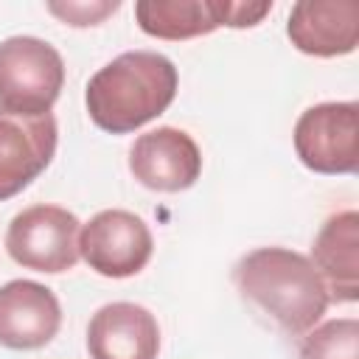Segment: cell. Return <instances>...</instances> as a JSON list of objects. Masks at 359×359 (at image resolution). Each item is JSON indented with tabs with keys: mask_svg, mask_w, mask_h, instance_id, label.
I'll return each mask as SVG.
<instances>
[{
	"mask_svg": "<svg viewBox=\"0 0 359 359\" xmlns=\"http://www.w3.org/2000/svg\"><path fill=\"white\" fill-rule=\"evenodd\" d=\"M177 67L157 50H126L98 67L84 93L90 121L109 132L126 135L163 115L177 95Z\"/></svg>",
	"mask_w": 359,
	"mask_h": 359,
	"instance_id": "cell-1",
	"label": "cell"
},
{
	"mask_svg": "<svg viewBox=\"0 0 359 359\" xmlns=\"http://www.w3.org/2000/svg\"><path fill=\"white\" fill-rule=\"evenodd\" d=\"M233 280L241 297L269 314L289 337L311 331L331 303L314 264L286 247H258L241 255Z\"/></svg>",
	"mask_w": 359,
	"mask_h": 359,
	"instance_id": "cell-2",
	"label": "cell"
},
{
	"mask_svg": "<svg viewBox=\"0 0 359 359\" xmlns=\"http://www.w3.org/2000/svg\"><path fill=\"white\" fill-rule=\"evenodd\" d=\"M65 87L62 53L39 36H8L0 42V109L45 115Z\"/></svg>",
	"mask_w": 359,
	"mask_h": 359,
	"instance_id": "cell-3",
	"label": "cell"
},
{
	"mask_svg": "<svg viewBox=\"0 0 359 359\" xmlns=\"http://www.w3.org/2000/svg\"><path fill=\"white\" fill-rule=\"evenodd\" d=\"M81 222L62 205H31L20 210L6 230L8 255L34 272L59 275L79 261Z\"/></svg>",
	"mask_w": 359,
	"mask_h": 359,
	"instance_id": "cell-4",
	"label": "cell"
},
{
	"mask_svg": "<svg viewBox=\"0 0 359 359\" xmlns=\"http://www.w3.org/2000/svg\"><path fill=\"white\" fill-rule=\"evenodd\" d=\"M294 151L317 174H353L359 168V104L325 101L300 112Z\"/></svg>",
	"mask_w": 359,
	"mask_h": 359,
	"instance_id": "cell-5",
	"label": "cell"
},
{
	"mask_svg": "<svg viewBox=\"0 0 359 359\" xmlns=\"http://www.w3.org/2000/svg\"><path fill=\"white\" fill-rule=\"evenodd\" d=\"M151 250V230L132 210H101L79 230V255L104 278L137 275L149 264Z\"/></svg>",
	"mask_w": 359,
	"mask_h": 359,
	"instance_id": "cell-6",
	"label": "cell"
},
{
	"mask_svg": "<svg viewBox=\"0 0 359 359\" xmlns=\"http://www.w3.org/2000/svg\"><path fill=\"white\" fill-rule=\"evenodd\" d=\"M56 118L0 109V202L28 188L56 154Z\"/></svg>",
	"mask_w": 359,
	"mask_h": 359,
	"instance_id": "cell-7",
	"label": "cell"
},
{
	"mask_svg": "<svg viewBox=\"0 0 359 359\" xmlns=\"http://www.w3.org/2000/svg\"><path fill=\"white\" fill-rule=\"evenodd\" d=\"M132 177L163 194L191 188L202 174V154L196 140L177 126H157L135 137L129 149Z\"/></svg>",
	"mask_w": 359,
	"mask_h": 359,
	"instance_id": "cell-8",
	"label": "cell"
},
{
	"mask_svg": "<svg viewBox=\"0 0 359 359\" xmlns=\"http://www.w3.org/2000/svg\"><path fill=\"white\" fill-rule=\"evenodd\" d=\"M62 328L59 297L36 280H8L0 286V345L36 351Z\"/></svg>",
	"mask_w": 359,
	"mask_h": 359,
	"instance_id": "cell-9",
	"label": "cell"
},
{
	"mask_svg": "<svg viewBox=\"0 0 359 359\" xmlns=\"http://www.w3.org/2000/svg\"><path fill=\"white\" fill-rule=\"evenodd\" d=\"M286 34L300 53L331 59L353 53L359 45L356 0H300L289 11Z\"/></svg>",
	"mask_w": 359,
	"mask_h": 359,
	"instance_id": "cell-10",
	"label": "cell"
},
{
	"mask_svg": "<svg viewBox=\"0 0 359 359\" xmlns=\"http://www.w3.org/2000/svg\"><path fill=\"white\" fill-rule=\"evenodd\" d=\"M87 351L93 359H157L160 325L137 303H107L90 317Z\"/></svg>",
	"mask_w": 359,
	"mask_h": 359,
	"instance_id": "cell-11",
	"label": "cell"
},
{
	"mask_svg": "<svg viewBox=\"0 0 359 359\" xmlns=\"http://www.w3.org/2000/svg\"><path fill=\"white\" fill-rule=\"evenodd\" d=\"M309 261L323 278L328 300H359V213L339 210L328 216L314 236Z\"/></svg>",
	"mask_w": 359,
	"mask_h": 359,
	"instance_id": "cell-12",
	"label": "cell"
},
{
	"mask_svg": "<svg viewBox=\"0 0 359 359\" xmlns=\"http://www.w3.org/2000/svg\"><path fill=\"white\" fill-rule=\"evenodd\" d=\"M135 17L143 34L157 39H194L219 28L216 0H137Z\"/></svg>",
	"mask_w": 359,
	"mask_h": 359,
	"instance_id": "cell-13",
	"label": "cell"
},
{
	"mask_svg": "<svg viewBox=\"0 0 359 359\" xmlns=\"http://www.w3.org/2000/svg\"><path fill=\"white\" fill-rule=\"evenodd\" d=\"M300 359H359V323L337 317L314 325L300 342Z\"/></svg>",
	"mask_w": 359,
	"mask_h": 359,
	"instance_id": "cell-14",
	"label": "cell"
},
{
	"mask_svg": "<svg viewBox=\"0 0 359 359\" xmlns=\"http://www.w3.org/2000/svg\"><path fill=\"white\" fill-rule=\"evenodd\" d=\"M121 8L118 0H67V3H48V11L53 17H59L67 25L76 28H87V25H98L104 22L109 14H115Z\"/></svg>",
	"mask_w": 359,
	"mask_h": 359,
	"instance_id": "cell-15",
	"label": "cell"
},
{
	"mask_svg": "<svg viewBox=\"0 0 359 359\" xmlns=\"http://www.w3.org/2000/svg\"><path fill=\"white\" fill-rule=\"evenodd\" d=\"M272 11V0H216L219 25L227 28H252Z\"/></svg>",
	"mask_w": 359,
	"mask_h": 359,
	"instance_id": "cell-16",
	"label": "cell"
}]
</instances>
